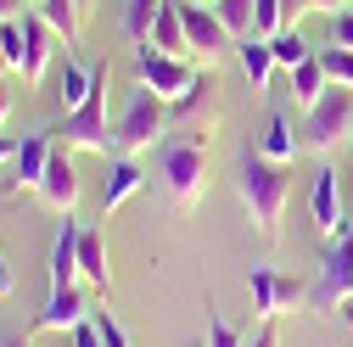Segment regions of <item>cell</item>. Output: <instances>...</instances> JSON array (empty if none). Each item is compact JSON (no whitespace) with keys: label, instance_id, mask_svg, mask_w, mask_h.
I'll return each mask as SVG.
<instances>
[{"label":"cell","instance_id":"29","mask_svg":"<svg viewBox=\"0 0 353 347\" xmlns=\"http://www.w3.org/2000/svg\"><path fill=\"white\" fill-rule=\"evenodd\" d=\"M0 56L12 73H23V23H0Z\"/></svg>","mask_w":353,"mask_h":347},{"label":"cell","instance_id":"37","mask_svg":"<svg viewBox=\"0 0 353 347\" xmlns=\"http://www.w3.org/2000/svg\"><path fill=\"white\" fill-rule=\"evenodd\" d=\"M308 6H314V12H331V17H336V12H347V6H353V0H308Z\"/></svg>","mask_w":353,"mask_h":347},{"label":"cell","instance_id":"44","mask_svg":"<svg viewBox=\"0 0 353 347\" xmlns=\"http://www.w3.org/2000/svg\"><path fill=\"white\" fill-rule=\"evenodd\" d=\"M0 67H6V56H0Z\"/></svg>","mask_w":353,"mask_h":347},{"label":"cell","instance_id":"39","mask_svg":"<svg viewBox=\"0 0 353 347\" xmlns=\"http://www.w3.org/2000/svg\"><path fill=\"white\" fill-rule=\"evenodd\" d=\"M0 347H34V336H0Z\"/></svg>","mask_w":353,"mask_h":347},{"label":"cell","instance_id":"22","mask_svg":"<svg viewBox=\"0 0 353 347\" xmlns=\"http://www.w3.org/2000/svg\"><path fill=\"white\" fill-rule=\"evenodd\" d=\"M34 12L51 23V34L62 39V45H73V39H79V23H84L79 0H34Z\"/></svg>","mask_w":353,"mask_h":347},{"label":"cell","instance_id":"43","mask_svg":"<svg viewBox=\"0 0 353 347\" xmlns=\"http://www.w3.org/2000/svg\"><path fill=\"white\" fill-rule=\"evenodd\" d=\"M347 146H353V129H347Z\"/></svg>","mask_w":353,"mask_h":347},{"label":"cell","instance_id":"45","mask_svg":"<svg viewBox=\"0 0 353 347\" xmlns=\"http://www.w3.org/2000/svg\"><path fill=\"white\" fill-rule=\"evenodd\" d=\"M208 6H213V0H208Z\"/></svg>","mask_w":353,"mask_h":347},{"label":"cell","instance_id":"24","mask_svg":"<svg viewBox=\"0 0 353 347\" xmlns=\"http://www.w3.org/2000/svg\"><path fill=\"white\" fill-rule=\"evenodd\" d=\"M213 12H219V23H225V34L236 39H252V28H258V0H213Z\"/></svg>","mask_w":353,"mask_h":347},{"label":"cell","instance_id":"8","mask_svg":"<svg viewBox=\"0 0 353 347\" xmlns=\"http://www.w3.org/2000/svg\"><path fill=\"white\" fill-rule=\"evenodd\" d=\"M247 291H252V314L263 319V325H275V314H286V308H308V286H297V280H286V275H275V269H247Z\"/></svg>","mask_w":353,"mask_h":347},{"label":"cell","instance_id":"33","mask_svg":"<svg viewBox=\"0 0 353 347\" xmlns=\"http://www.w3.org/2000/svg\"><path fill=\"white\" fill-rule=\"evenodd\" d=\"M308 12H314L308 0H281V23H286V28H297V23L308 17Z\"/></svg>","mask_w":353,"mask_h":347},{"label":"cell","instance_id":"16","mask_svg":"<svg viewBox=\"0 0 353 347\" xmlns=\"http://www.w3.org/2000/svg\"><path fill=\"white\" fill-rule=\"evenodd\" d=\"M146 185V174H141V162L135 157H107V180H101V207L107 213H118L129 196H135Z\"/></svg>","mask_w":353,"mask_h":347},{"label":"cell","instance_id":"25","mask_svg":"<svg viewBox=\"0 0 353 347\" xmlns=\"http://www.w3.org/2000/svg\"><path fill=\"white\" fill-rule=\"evenodd\" d=\"M168 0H123V34L135 39V45H152V23Z\"/></svg>","mask_w":353,"mask_h":347},{"label":"cell","instance_id":"10","mask_svg":"<svg viewBox=\"0 0 353 347\" xmlns=\"http://www.w3.org/2000/svg\"><path fill=\"white\" fill-rule=\"evenodd\" d=\"M180 17H185V39H191V62H219L225 45H236L208 0H180Z\"/></svg>","mask_w":353,"mask_h":347},{"label":"cell","instance_id":"36","mask_svg":"<svg viewBox=\"0 0 353 347\" xmlns=\"http://www.w3.org/2000/svg\"><path fill=\"white\" fill-rule=\"evenodd\" d=\"M12 297V264H6V252H0V302Z\"/></svg>","mask_w":353,"mask_h":347},{"label":"cell","instance_id":"23","mask_svg":"<svg viewBox=\"0 0 353 347\" xmlns=\"http://www.w3.org/2000/svg\"><path fill=\"white\" fill-rule=\"evenodd\" d=\"M241 73H247V90H270V73H275V56H270V39H241Z\"/></svg>","mask_w":353,"mask_h":347},{"label":"cell","instance_id":"19","mask_svg":"<svg viewBox=\"0 0 353 347\" xmlns=\"http://www.w3.org/2000/svg\"><path fill=\"white\" fill-rule=\"evenodd\" d=\"M90 90H96V67H79V62L68 56V67L57 73V101H62V112H79L84 101H90Z\"/></svg>","mask_w":353,"mask_h":347},{"label":"cell","instance_id":"1","mask_svg":"<svg viewBox=\"0 0 353 347\" xmlns=\"http://www.w3.org/2000/svg\"><path fill=\"white\" fill-rule=\"evenodd\" d=\"M236 196H241V207H247L252 230H258L263 241H275V235H281V213H286V202H292V174H286V162H270L263 151H247V157L236 162Z\"/></svg>","mask_w":353,"mask_h":347},{"label":"cell","instance_id":"40","mask_svg":"<svg viewBox=\"0 0 353 347\" xmlns=\"http://www.w3.org/2000/svg\"><path fill=\"white\" fill-rule=\"evenodd\" d=\"M6 157H17V140H6V135H0V162H6Z\"/></svg>","mask_w":353,"mask_h":347},{"label":"cell","instance_id":"3","mask_svg":"<svg viewBox=\"0 0 353 347\" xmlns=\"http://www.w3.org/2000/svg\"><path fill=\"white\" fill-rule=\"evenodd\" d=\"M51 135H57L68 151H101V157H118V146H112V123H107V62H96V90H90V101H84L79 112H68L62 129H51Z\"/></svg>","mask_w":353,"mask_h":347},{"label":"cell","instance_id":"26","mask_svg":"<svg viewBox=\"0 0 353 347\" xmlns=\"http://www.w3.org/2000/svg\"><path fill=\"white\" fill-rule=\"evenodd\" d=\"M270 56H275V67H297V62H308V56H314V51H308V39L297 34V28H281L275 39H270Z\"/></svg>","mask_w":353,"mask_h":347},{"label":"cell","instance_id":"32","mask_svg":"<svg viewBox=\"0 0 353 347\" xmlns=\"http://www.w3.org/2000/svg\"><path fill=\"white\" fill-rule=\"evenodd\" d=\"M68 347H101V325H96V319L73 325V330H68Z\"/></svg>","mask_w":353,"mask_h":347},{"label":"cell","instance_id":"21","mask_svg":"<svg viewBox=\"0 0 353 347\" xmlns=\"http://www.w3.org/2000/svg\"><path fill=\"white\" fill-rule=\"evenodd\" d=\"M331 90V78H325V67H320V56H308V62H297L292 67V101L308 112V107H314L320 96Z\"/></svg>","mask_w":353,"mask_h":347},{"label":"cell","instance_id":"17","mask_svg":"<svg viewBox=\"0 0 353 347\" xmlns=\"http://www.w3.org/2000/svg\"><path fill=\"white\" fill-rule=\"evenodd\" d=\"M79 280H90L96 291L112 286V269H107V241L101 230H79Z\"/></svg>","mask_w":353,"mask_h":347},{"label":"cell","instance_id":"4","mask_svg":"<svg viewBox=\"0 0 353 347\" xmlns=\"http://www.w3.org/2000/svg\"><path fill=\"white\" fill-rule=\"evenodd\" d=\"M163 135H168V101L141 84V90L129 96L123 118L112 123V146H118V157H135L146 146H163Z\"/></svg>","mask_w":353,"mask_h":347},{"label":"cell","instance_id":"41","mask_svg":"<svg viewBox=\"0 0 353 347\" xmlns=\"http://www.w3.org/2000/svg\"><path fill=\"white\" fill-rule=\"evenodd\" d=\"M79 12H84V17H90V12H96V0H79Z\"/></svg>","mask_w":353,"mask_h":347},{"label":"cell","instance_id":"9","mask_svg":"<svg viewBox=\"0 0 353 347\" xmlns=\"http://www.w3.org/2000/svg\"><path fill=\"white\" fill-rule=\"evenodd\" d=\"M213 73L196 78V90L180 96V101H168V135H180V140H196L208 146V129H213Z\"/></svg>","mask_w":353,"mask_h":347},{"label":"cell","instance_id":"30","mask_svg":"<svg viewBox=\"0 0 353 347\" xmlns=\"http://www.w3.org/2000/svg\"><path fill=\"white\" fill-rule=\"evenodd\" d=\"M90 319L101 325V347H135V341H129V330H123V325H118L107 308H101V314H90Z\"/></svg>","mask_w":353,"mask_h":347},{"label":"cell","instance_id":"7","mask_svg":"<svg viewBox=\"0 0 353 347\" xmlns=\"http://www.w3.org/2000/svg\"><path fill=\"white\" fill-rule=\"evenodd\" d=\"M135 78L146 84L152 96H163V101H180V96H191L196 90V62L191 56H168V51H157V45H135Z\"/></svg>","mask_w":353,"mask_h":347},{"label":"cell","instance_id":"18","mask_svg":"<svg viewBox=\"0 0 353 347\" xmlns=\"http://www.w3.org/2000/svg\"><path fill=\"white\" fill-rule=\"evenodd\" d=\"M152 45L168 56H191V39H185V17H180V0H168L152 23Z\"/></svg>","mask_w":353,"mask_h":347},{"label":"cell","instance_id":"2","mask_svg":"<svg viewBox=\"0 0 353 347\" xmlns=\"http://www.w3.org/2000/svg\"><path fill=\"white\" fill-rule=\"evenodd\" d=\"M157 180L174 202V213H191L208 191V146L196 140H180V135H163L157 146Z\"/></svg>","mask_w":353,"mask_h":347},{"label":"cell","instance_id":"11","mask_svg":"<svg viewBox=\"0 0 353 347\" xmlns=\"http://www.w3.org/2000/svg\"><path fill=\"white\" fill-rule=\"evenodd\" d=\"M308 213H314V230L325 241H342L347 224H342V191H336V168L320 162L314 168V191H308Z\"/></svg>","mask_w":353,"mask_h":347},{"label":"cell","instance_id":"28","mask_svg":"<svg viewBox=\"0 0 353 347\" xmlns=\"http://www.w3.org/2000/svg\"><path fill=\"white\" fill-rule=\"evenodd\" d=\"M202 314H208V347H241L236 325H230L225 314H219V302H213V297H208V308H202Z\"/></svg>","mask_w":353,"mask_h":347},{"label":"cell","instance_id":"38","mask_svg":"<svg viewBox=\"0 0 353 347\" xmlns=\"http://www.w3.org/2000/svg\"><path fill=\"white\" fill-rule=\"evenodd\" d=\"M23 17V0H0V23H17Z\"/></svg>","mask_w":353,"mask_h":347},{"label":"cell","instance_id":"14","mask_svg":"<svg viewBox=\"0 0 353 347\" xmlns=\"http://www.w3.org/2000/svg\"><path fill=\"white\" fill-rule=\"evenodd\" d=\"M51 129H39V135H23L17 146V180H12V196L23 191H39V180H46V168H51Z\"/></svg>","mask_w":353,"mask_h":347},{"label":"cell","instance_id":"27","mask_svg":"<svg viewBox=\"0 0 353 347\" xmlns=\"http://www.w3.org/2000/svg\"><path fill=\"white\" fill-rule=\"evenodd\" d=\"M314 56H320V67H325V78H331V84L353 90V51H342V45H320Z\"/></svg>","mask_w":353,"mask_h":347},{"label":"cell","instance_id":"35","mask_svg":"<svg viewBox=\"0 0 353 347\" xmlns=\"http://www.w3.org/2000/svg\"><path fill=\"white\" fill-rule=\"evenodd\" d=\"M6 118H12V84L0 78V129H6Z\"/></svg>","mask_w":353,"mask_h":347},{"label":"cell","instance_id":"12","mask_svg":"<svg viewBox=\"0 0 353 347\" xmlns=\"http://www.w3.org/2000/svg\"><path fill=\"white\" fill-rule=\"evenodd\" d=\"M17 23H23V78H28V84H39V78H46V67H51L57 34H51V23L39 17V12H23Z\"/></svg>","mask_w":353,"mask_h":347},{"label":"cell","instance_id":"5","mask_svg":"<svg viewBox=\"0 0 353 347\" xmlns=\"http://www.w3.org/2000/svg\"><path fill=\"white\" fill-rule=\"evenodd\" d=\"M347 129H353V90L331 84V90L303 112V146L320 151V157H331V151L347 140Z\"/></svg>","mask_w":353,"mask_h":347},{"label":"cell","instance_id":"42","mask_svg":"<svg viewBox=\"0 0 353 347\" xmlns=\"http://www.w3.org/2000/svg\"><path fill=\"white\" fill-rule=\"evenodd\" d=\"M342 319H347V330H353V302H347V308H342Z\"/></svg>","mask_w":353,"mask_h":347},{"label":"cell","instance_id":"31","mask_svg":"<svg viewBox=\"0 0 353 347\" xmlns=\"http://www.w3.org/2000/svg\"><path fill=\"white\" fill-rule=\"evenodd\" d=\"M331 45H342V51H353V6L331 17Z\"/></svg>","mask_w":353,"mask_h":347},{"label":"cell","instance_id":"13","mask_svg":"<svg viewBox=\"0 0 353 347\" xmlns=\"http://www.w3.org/2000/svg\"><path fill=\"white\" fill-rule=\"evenodd\" d=\"M39 196H46V207L57 213V219H73V207H79V174H73L68 151H51V168H46V180H39Z\"/></svg>","mask_w":353,"mask_h":347},{"label":"cell","instance_id":"34","mask_svg":"<svg viewBox=\"0 0 353 347\" xmlns=\"http://www.w3.org/2000/svg\"><path fill=\"white\" fill-rule=\"evenodd\" d=\"M247 347H281V336H275V325H263V330H258V336H252Z\"/></svg>","mask_w":353,"mask_h":347},{"label":"cell","instance_id":"6","mask_svg":"<svg viewBox=\"0 0 353 347\" xmlns=\"http://www.w3.org/2000/svg\"><path fill=\"white\" fill-rule=\"evenodd\" d=\"M347 302H353V230L331 241V252L320 257V275L308 286V314H342Z\"/></svg>","mask_w":353,"mask_h":347},{"label":"cell","instance_id":"20","mask_svg":"<svg viewBox=\"0 0 353 347\" xmlns=\"http://www.w3.org/2000/svg\"><path fill=\"white\" fill-rule=\"evenodd\" d=\"M258 151L270 157V162H292V157L303 151V140L292 135V118H286V112H270V123H263V140H258Z\"/></svg>","mask_w":353,"mask_h":347},{"label":"cell","instance_id":"15","mask_svg":"<svg viewBox=\"0 0 353 347\" xmlns=\"http://www.w3.org/2000/svg\"><path fill=\"white\" fill-rule=\"evenodd\" d=\"M84 319H90V308H84L79 286H73V291H51V297H46V308L34 314L28 336H46V330H73V325H84Z\"/></svg>","mask_w":353,"mask_h":347}]
</instances>
